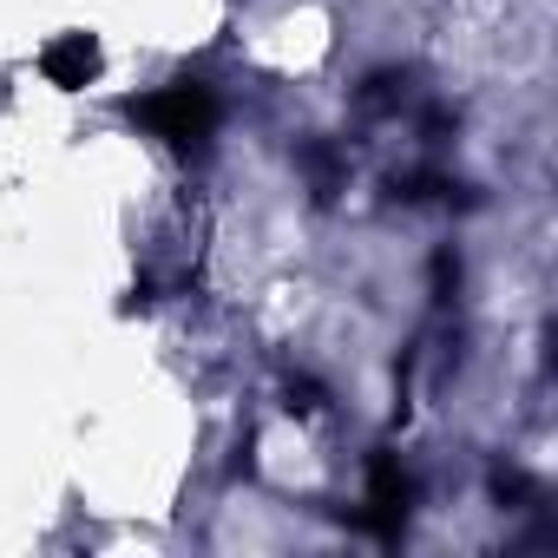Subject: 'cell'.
<instances>
[{
	"label": "cell",
	"mask_w": 558,
	"mask_h": 558,
	"mask_svg": "<svg viewBox=\"0 0 558 558\" xmlns=\"http://www.w3.org/2000/svg\"><path fill=\"white\" fill-rule=\"evenodd\" d=\"M145 119H151L165 138H197V132L210 125V93L184 80V86H171V93L145 99Z\"/></svg>",
	"instance_id": "obj_1"
},
{
	"label": "cell",
	"mask_w": 558,
	"mask_h": 558,
	"mask_svg": "<svg viewBox=\"0 0 558 558\" xmlns=\"http://www.w3.org/2000/svg\"><path fill=\"white\" fill-rule=\"evenodd\" d=\"M93 60H99V53H93V40H73V47H60L47 66H53L60 80H86V73H93Z\"/></svg>",
	"instance_id": "obj_2"
}]
</instances>
